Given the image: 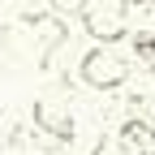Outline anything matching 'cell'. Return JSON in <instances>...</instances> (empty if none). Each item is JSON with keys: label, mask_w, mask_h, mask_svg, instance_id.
Here are the masks:
<instances>
[{"label": "cell", "mask_w": 155, "mask_h": 155, "mask_svg": "<svg viewBox=\"0 0 155 155\" xmlns=\"http://www.w3.org/2000/svg\"><path fill=\"white\" fill-rule=\"evenodd\" d=\"M30 116H35V129H43L48 138H56V142H73V116H69V104H65V99L43 95V99H35Z\"/></svg>", "instance_id": "cell-3"}, {"label": "cell", "mask_w": 155, "mask_h": 155, "mask_svg": "<svg viewBox=\"0 0 155 155\" xmlns=\"http://www.w3.org/2000/svg\"><path fill=\"white\" fill-rule=\"evenodd\" d=\"M82 5L86 0H48V9H56V13H82Z\"/></svg>", "instance_id": "cell-7"}, {"label": "cell", "mask_w": 155, "mask_h": 155, "mask_svg": "<svg viewBox=\"0 0 155 155\" xmlns=\"http://www.w3.org/2000/svg\"><path fill=\"white\" fill-rule=\"evenodd\" d=\"M43 155H73V151H69V142H56V147H48Z\"/></svg>", "instance_id": "cell-8"}, {"label": "cell", "mask_w": 155, "mask_h": 155, "mask_svg": "<svg viewBox=\"0 0 155 155\" xmlns=\"http://www.w3.org/2000/svg\"><path fill=\"white\" fill-rule=\"evenodd\" d=\"M78 73H82V82H86L91 91H121V86L129 82V61H125L112 43H99V48H91V52L82 56Z\"/></svg>", "instance_id": "cell-1"}, {"label": "cell", "mask_w": 155, "mask_h": 155, "mask_svg": "<svg viewBox=\"0 0 155 155\" xmlns=\"http://www.w3.org/2000/svg\"><path fill=\"white\" fill-rule=\"evenodd\" d=\"M78 17H82V30L95 43H121L129 35V17L121 9V0H86Z\"/></svg>", "instance_id": "cell-2"}, {"label": "cell", "mask_w": 155, "mask_h": 155, "mask_svg": "<svg viewBox=\"0 0 155 155\" xmlns=\"http://www.w3.org/2000/svg\"><path fill=\"white\" fill-rule=\"evenodd\" d=\"M134 61L155 73V35L151 30H138V35H134Z\"/></svg>", "instance_id": "cell-5"}, {"label": "cell", "mask_w": 155, "mask_h": 155, "mask_svg": "<svg viewBox=\"0 0 155 155\" xmlns=\"http://www.w3.org/2000/svg\"><path fill=\"white\" fill-rule=\"evenodd\" d=\"M116 147H121V155H155V125L142 121V116L121 121V129H116Z\"/></svg>", "instance_id": "cell-4"}, {"label": "cell", "mask_w": 155, "mask_h": 155, "mask_svg": "<svg viewBox=\"0 0 155 155\" xmlns=\"http://www.w3.org/2000/svg\"><path fill=\"white\" fill-rule=\"evenodd\" d=\"M121 9L129 22H138V26H155V0H121Z\"/></svg>", "instance_id": "cell-6"}]
</instances>
